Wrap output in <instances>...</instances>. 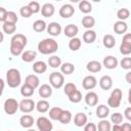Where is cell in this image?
Here are the masks:
<instances>
[{
  "label": "cell",
  "mask_w": 131,
  "mask_h": 131,
  "mask_svg": "<svg viewBox=\"0 0 131 131\" xmlns=\"http://www.w3.org/2000/svg\"><path fill=\"white\" fill-rule=\"evenodd\" d=\"M36 125L39 131H51L53 128L51 121L46 117H39L36 121Z\"/></svg>",
  "instance_id": "8992f818"
},
{
  "label": "cell",
  "mask_w": 131,
  "mask_h": 131,
  "mask_svg": "<svg viewBox=\"0 0 131 131\" xmlns=\"http://www.w3.org/2000/svg\"><path fill=\"white\" fill-rule=\"evenodd\" d=\"M99 86L102 90H110L113 87V79L108 75H104L99 80Z\"/></svg>",
  "instance_id": "4fadbf2b"
},
{
  "label": "cell",
  "mask_w": 131,
  "mask_h": 131,
  "mask_svg": "<svg viewBox=\"0 0 131 131\" xmlns=\"http://www.w3.org/2000/svg\"><path fill=\"white\" fill-rule=\"evenodd\" d=\"M111 96H113V97H115V98H118V99L122 100V96H123L122 90H121L120 88H116V89H114V90L112 91V93H111Z\"/></svg>",
  "instance_id": "f907efd6"
},
{
  "label": "cell",
  "mask_w": 131,
  "mask_h": 131,
  "mask_svg": "<svg viewBox=\"0 0 131 131\" xmlns=\"http://www.w3.org/2000/svg\"><path fill=\"white\" fill-rule=\"evenodd\" d=\"M28 131H36V130H34V129H29Z\"/></svg>",
  "instance_id": "6125c7cd"
},
{
  "label": "cell",
  "mask_w": 131,
  "mask_h": 131,
  "mask_svg": "<svg viewBox=\"0 0 131 131\" xmlns=\"http://www.w3.org/2000/svg\"><path fill=\"white\" fill-rule=\"evenodd\" d=\"M78 32H79V28L76 25H74V24H69L63 29V34L67 37L71 38V39L72 38H75L76 35L78 34Z\"/></svg>",
  "instance_id": "7c38bea8"
},
{
  "label": "cell",
  "mask_w": 131,
  "mask_h": 131,
  "mask_svg": "<svg viewBox=\"0 0 131 131\" xmlns=\"http://www.w3.org/2000/svg\"><path fill=\"white\" fill-rule=\"evenodd\" d=\"M96 85H97V80L92 75L86 76L82 81V86L85 90H92L96 87Z\"/></svg>",
  "instance_id": "ba28073f"
},
{
  "label": "cell",
  "mask_w": 131,
  "mask_h": 131,
  "mask_svg": "<svg viewBox=\"0 0 131 131\" xmlns=\"http://www.w3.org/2000/svg\"><path fill=\"white\" fill-rule=\"evenodd\" d=\"M36 108V103L33 99H30V98H26V99H23L20 102H19V110L25 113V114H28V113H31L33 112L34 110Z\"/></svg>",
  "instance_id": "52a82bcc"
},
{
  "label": "cell",
  "mask_w": 131,
  "mask_h": 131,
  "mask_svg": "<svg viewBox=\"0 0 131 131\" xmlns=\"http://www.w3.org/2000/svg\"><path fill=\"white\" fill-rule=\"evenodd\" d=\"M101 68H102V64L97 60H91L86 64V69L90 73H98L101 71Z\"/></svg>",
  "instance_id": "d6986e66"
},
{
  "label": "cell",
  "mask_w": 131,
  "mask_h": 131,
  "mask_svg": "<svg viewBox=\"0 0 131 131\" xmlns=\"http://www.w3.org/2000/svg\"><path fill=\"white\" fill-rule=\"evenodd\" d=\"M46 30H47L49 35L55 37V36H58L61 33V26L56 21H52L49 25H47V29Z\"/></svg>",
  "instance_id": "8fae6325"
},
{
  "label": "cell",
  "mask_w": 131,
  "mask_h": 131,
  "mask_svg": "<svg viewBox=\"0 0 131 131\" xmlns=\"http://www.w3.org/2000/svg\"><path fill=\"white\" fill-rule=\"evenodd\" d=\"M85 102L89 106H95L98 102V95L93 91H89L85 95Z\"/></svg>",
  "instance_id": "2e32d148"
},
{
  "label": "cell",
  "mask_w": 131,
  "mask_h": 131,
  "mask_svg": "<svg viewBox=\"0 0 131 131\" xmlns=\"http://www.w3.org/2000/svg\"><path fill=\"white\" fill-rule=\"evenodd\" d=\"M72 118H73L72 113L68 110H63L62 113H61V116L59 118V122L61 124H69L72 121Z\"/></svg>",
  "instance_id": "8d00e7d4"
},
{
  "label": "cell",
  "mask_w": 131,
  "mask_h": 131,
  "mask_svg": "<svg viewBox=\"0 0 131 131\" xmlns=\"http://www.w3.org/2000/svg\"><path fill=\"white\" fill-rule=\"evenodd\" d=\"M97 131H112L111 123L107 120L102 119L97 125Z\"/></svg>",
  "instance_id": "74e56055"
},
{
  "label": "cell",
  "mask_w": 131,
  "mask_h": 131,
  "mask_svg": "<svg viewBox=\"0 0 131 131\" xmlns=\"http://www.w3.org/2000/svg\"><path fill=\"white\" fill-rule=\"evenodd\" d=\"M81 44H82V41L80 38H72L70 41H69V48L72 50V51H77L80 49L81 47Z\"/></svg>",
  "instance_id": "1f68e13d"
},
{
  "label": "cell",
  "mask_w": 131,
  "mask_h": 131,
  "mask_svg": "<svg viewBox=\"0 0 131 131\" xmlns=\"http://www.w3.org/2000/svg\"><path fill=\"white\" fill-rule=\"evenodd\" d=\"M120 52L123 55L130 54L131 53V46H129L127 44H124V43H121V45H120Z\"/></svg>",
  "instance_id": "c3c4849f"
},
{
  "label": "cell",
  "mask_w": 131,
  "mask_h": 131,
  "mask_svg": "<svg viewBox=\"0 0 131 131\" xmlns=\"http://www.w3.org/2000/svg\"><path fill=\"white\" fill-rule=\"evenodd\" d=\"M58 49L57 42L52 38H45L38 43V50L42 54H52Z\"/></svg>",
  "instance_id": "7a4b0ae2"
},
{
  "label": "cell",
  "mask_w": 131,
  "mask_h": 131,
  "mask_svg": "<svg viewBox=\"0 0 131 131\" xmlns=\"http://www.w3.org/2000/svg\"><path fill=\"white\" fill-rule=\"evenodd\" d=\"M28 39L23 34H15L10 40V53L14 56L23 54L24 48L27 46Z\"/></svg>",
  "instance_id": "6da1fadb"
},
{
  "label": "cell",
  "mask_w": 131,
  "mask_h": 131,
  "mask_svg": "<svg viewBox=\"0 0 131 131\" xmlns=\"http://www.w3.org/2000/svg\"><path fill=\"white\" fill-rule=\"evenodd\" d=\"M49 83L51 85V87L55 88V89H59L63 86L64 84V77L62 73L59 72H53L50 74L49 76Z\"/></svg>",
  "instance_id": "277c9868"
},
{
  "label": "cell",
  "mask_w": 131,
  "mask_h": 131,
  "mask_svg": "<svg viewBox=\"0 0 131 131\" xmlns=\"http://www.w3.org/2000/svg\"><path fill=\"white\" fill-rule=\"evenodd\" d=\"M0 35H1V39H0V42H3V33H0Z\"/></svg>",
  "instance_id": "680465c9"
},
{
  "label": "cell",
  "mask_w": 131,
  "mask_h": 131,
  "mask_svg": "<svg viewBox=\"0 0 131 131\" xmlns=\"http://www.w3.org/2000/svg\"><path fill=\"white\" fill-rule=\"evenodd\" d=\"M2 30L4 33L10 35V34H13L16 30V25L15 24H11V23H8V21H5L3 23L2 25Z\"/></svg>",
  "instance_id": "d590c367"
},
{
  "label": "cell",
  "mask_w": 131,
  "mask_h": 131,
  "mask_svg": "<svg viewBox=\"0 0 131 131\" xmlns=\"http://www.w3.org/2000/svg\"><path fill=\"white\" fill-rule=\"evenodd\" d=\"M95 25V18L91 15H85L82 18V26L88 30H91V28H93Z\"/></svg>",
  "instance_id": "83f0119b"
},
{
  "label": "cell",
  "mask_w": 131,
  "mask_h": 131,
  "mask_svg": "<svg viewBox=\"0 0 131 131\" xmlns=\"http://www.w3.org/2000/svg\"><path fill=\"white\" fill-rule=\"evenodd\" d=\"M114 32L118 35H122V34H125L128 30V25L123 21V20H118L114 24Z\"/></svg>",
  "instance_id": "9a60e30c"
},
{
  "label": "cell",
  "mask_w": 131,
  "mask_h": 131,
  "mask_svg": "<svg viewBox=\"0 0 131 131\" xmlns=\"http://www.w3.org/2000/svg\"><path fill=\"white\" fill-rule=\"evenodd\" d=\"M120 66L124 70H130L131 69V57H123L120 61Z\"/></svg>",
  "instance_id": "ee69618b"
},
{
  "label": "cell",
  "mask_w": 131,
  "mask_h": 131,
  "mask_svg": "<svg viewBox=\"0 0 131 131\" xmlns=\"http://www.w3.org/2000/svg\"><path fill=\"white\" fill-rule=\"evenodd\" d=\"M107 104H108V106H111V107L117 108V107L120 106L121 100L118 99V98H115V97H113V96H110L108 99H107Z\"/></svg>",
  "instance_id": "f6af8a7d"
},
{
  "label": "cell",
  "mask_w": 131,
  "mask_h": 131,
  "mask_svg": "<svg viewBox=\"0 0 131 131\" xmlns=\"http://www.w3.org/2000/svg\"><path fill=\"white\" fill-rule=\"evenodd\" d=\"M62 108L59 107V106H54V107H51L49 110V118L51 120H54V121H59V118L61 116V113H62Z\"/></svg>",
  "instance_id": "484cf974"
},
{
  "label": "cell",
  "mask_w": 131,
  "mask_h": 131,
  "mask_svg": "<svg viewBox=\"0 0 131 131\" xmlns=\"http://www.w3.org/2000/svg\"><path fill=\"white\" fill-rule=\"evenodd\" d=\"M112 131H123V129L121 125H114L112 127Z\"/></svg>",
  "instance_id": "9f6ffc18"
},
{
  "label": "cell",
  "mask_w": 131,
  "mask_h": 131,
  "mask_svg": "<svg viewBox=\"0 0 131 131\" xmlns=\"http://www.w3.org/2000/svg\"><path fill=\"white\" fill-rule=\"evenodd\" d=\"M87 121H88V118L87 116L84 114V113H77L74 117V124L77 126V127H83L87 124Z\"/></svg>",
  "instance_id": "5bb4252c"
},
{
  "label": "cell",
  "mask_w": 131,
  "mask_h": 131,
  "mask_svg": "<svg viewBox=\"0 0 131 131\" xmlns=\"http://www.w3.org/2000/svg\"><path fill=\"white\" fill-rule=\"evenodd\" d=\"M59 131H61V130H59Z\"/></svg>",
  "instance_id": "be15d7a7"
},
{
  "label": "cell",
  "mask_w": 131,
  "mask_h": 131,
  "mask_svg": "<svg viewBox=\"0 0 131 131\" xmlns=\"http://www.w3.org/2000/svg\"><path fill=\"white\" fill-rule=\"evenodd\" d=\"M48 64L49 67L53 68V69H56V68H60L61 67V58L57 55H52L48 58Z\"/></svg>",
  "instance_id": "d6a6232c"
},
{
  "label": "cell",
  "mask_w": 131,
  "mask_h": 131,
  "mask_svg": "<svg viewBox=\"0 0 131 131\" xmlns=\"http://www.w3.org/2000/svg\"><path fill=\"white\" fill-rule=\"evenodd\" d=\"M117 16L119 18V20H123L125 21L129 16H130V10L127 8H120L117 11Z\"/></svg>",
  "instance_id": "f35d334b"
},
{
  "label": "cell",
  "mask_w": 131,
  "mask_h": 131,
  "mask_svg": "<svg viewBox=\"0 0 131 131\" xmlns=\"http://www.w3.org/2000/svg\"><path fill=\"white\" fill-rule=\"evenodd\" d=\"M49 106H50L49 105V102L47 100H45V99H41V100H39L36 103V110L39 113H42V114L48 112L49 111Z\"/></svg>",
  "instance_id": "f546056e"
},
{
  "label": "cell",
  "mask_w": 131,
  "mask_h": 131,
  "mask_svg": "<svg viewBox=\"0 0 131 131\" xmlns=\"http://www.w3.org/2000/svg\"><path fill=\"white\" fill-rule=\"evenodd\" d=\"M122 43L131 46V33H127V34L124 35L123 40H122Z\"/></svg>",
  "instance_id": "f5cc1de1"
},
{
  "label": "cell",
  "mask_w": 131,
  "mask_h": 131,
  "mask_svg": "<svg viewBox=\"0 0 131 131\" xmlns=\"http://www.w3.org/2000/svg\"><path fill=\"white\" fill-rule=\"evenodd\" d=\"M21 56V60L25 62H32L33 60H35V58L37 57V52L35 50H26L23 52Z\"/></svg>",
  "instance_id": "ffe728a7"
},
{
  "label": "cell",
  "mask_w": 131,
  "mask_h": 131,
  "mask_svg": "<svg viewBox=\"0 0 131 131\" xmlns=\"http://www.w3.org/2000/svg\"><path fill=\"white\" fill-rule=\"evenodd\" d=\"M111 121L114 125H120L123 122V115L121 113H114L111 116Z\"/></svg>",
  "instance_id": "7bdbcfd3"
},
{
  "label": "cell",
  "mask_w": 131,
  "mask_h": 131,
  "mask_svg": "<svg viewBox=\"0 0 131 131\" xmlns=\"http://www.w3.org/2000/svg\"><path fill=\"white\" fill-rule=\"evenodd\" d=\"M47 29V25L43 19H37L33 24V30L37 33H41Z\"/></svg>",
  "instance_id": "4dcf8cb0"
},
{
  "label": "cell",
  "mask_w": 131,
  "mask_h": 131,
  "mask_svg": "<svg viewBox=\"0 0 131 131\" xmlns=\"http://www.w3.org/2000/svg\"><path fill=\"white\" fill-rule=\"evenodd\" d=\"M69 100L71 102H74V103H78L82 100V93L79 91V90H76L72 95L69 96Z\"/></svg>",
  "instance_id": "60d3db41"
},
{
  "label": "cell",
  "mask_w": 131,
  "mask_h": 131,
  "mask_svg": "<svg viewBox=\"0 0 131 131\" xmlns=\"http://www.w3.org/2000/svg\"><path fill=\"white\" fill-rule=\"evenodd\" d=\"M128 97H129V98H131V88L129 89V92H128Z\"/></svg>",
  "instance_id": "91938a15"
},
{
  "label": "cell",
  "mask_w": 131,
  "mask_h": 131,
  "mask_svg": "<svg viewBox=\"0 0 131 131\" xmlns=\"http://www.w3.org/2000/svg\"><path fill=\"white\" fill-rule=\"evenodd\" d=\"M128 101H129V103L131 104V98H129V97H128Z\"/></svg>",
  "instance_id": "94428289"
},
{
  "label": "cell",
  "mask_w": 131,
  "mask_h": 131,
  "mask_svg": "<svg viewBox=\"0 0 131 131\" xmlns=\"http://www.w3.org/2000/svg\"><path fill=\"white\" fill-rule=\"evenodd\" d=\"M25 84H28L29 86H31V87H33L34 89H36V88L39 86V84H40V80H39V78H38L36 75L32 74V75H29V76L26 77Z\"/></svg>",
  "instance_id": "7402d4cb"
},
{
  "label": "cell",
  "mask_w": 131,
  "mask_h": 131,
  "mask_svg": "<svg viewBox=\"0 0 131 131\" xmlns=\"http://www.w3.org/2000/svg\"><path fill=\"white\" fill-rule=\"evenodd\" d=\"M76 90H78V89H77V87L74 83H67L63 87V92H64L66 95H68V97L70 95H72Z\"/></svg>",
  "instance_id": "ab89813d"
},
{
  "label": "cell",
  "mask_w": 131,
  "mask_h": 131,
  "mask_svg": "<svg viewBox=\"0 0 131 131\" xmlns=\"http://www.w3.org/2000/svg\"><path fill=\"white\" fill-rule=\"evenodd\" d=\"M4 112L7 115H14L19 108V102L14 98H7L3 104Z\"/></svg>",
  "instance_id": "5b68a950"
},
{
  "label": "cell",
  "mask_w": 131,
  "mask_h": 131,
  "mask_svg": "<svg viewBox=\"0 0 131 131\" xmlns=\"http://www.w3.org/2000/svg\"><path fill=\"white\" fill-rule=\"evenodd\" d=\"M34 88L29 86L28 84H24L21 87H20V94L24 96V97H31L33 94H34Z\"/></svg>",
  "instance_id": "e575fe53"
},
{
  "label": "cell",
  "mask_w": 131,
  "mask_h": 131,
  "mask_svg": "<svg viewBox=\"0 0 131 131\" xmlns=\"http://www.w3.org/2000/svg\"><path fill=\"white\" fill-rule=\"evenodd\" d=\"M125 80H126L129 84H131V71L128 72V73L125 75Z\"/></svg>",
  "instance_id": "6f0895ef"
},
{
  "label": "cell",
  "mask_w": 131,
  "mask_h": 131,
  "mask_svg": "<svg viewBox=\"0 0 131 131\" xmlns=\"http://www.w3.org/2000/svg\"><path fill=\"white\" fill-rule=\"evenodd\" d=\"M54 12H55V8L51 3H45L41 7V13L44 17H50L54 14Z\"/></svg>",
  "instance_id": "e0dca14e"
},
{
  "label": "cell",
  "mask_w": 131,
  "mask_h": 131,
  "mask_svg": "<svg viewBox=\"0 0 131 131\" xmlns=\"http://www.w3.org/2000/svg\"><path fill=\"white\" fill-rule=\"evenodd\" d=\"M28 5H29V7L31 8V10H32L33 13H37V12H39L40 9H41L40 4H39V2H37V1H31V2H29Z\"/></svg>",
  "instance_id": "bcb514c9"
},
{
  "label": "cell",
  "mask_w": 131,
  "mask_h": 131,
  "mask_svg": "<svg viewBox=\"0 0 131 131\" xmlns=\"http://www.w3.org/2000/svg\"><path fill=\"white\" fill-rule=\"evenodd\" d=\"M39 95L42 98H48L52 95V87L48 84H42L39 87Z\"/></svg>",
  "instance_id": "ac0fdd59"
},
{
  "label": "cell",
  "mask_w": 131,
  "mask_h": 131,
  "mask_svg": "<svg viewBox=\"0 0 131 131\" xmlns=\"http://www.w3.org/2000/svg\"><path fill=\"white\" fill-rule=\"evenodd\" d=\"M84 131H97V126L94 123H87L84 126Z\"/></svg>",
  "instance_id": "816d5d0a"
},
{
  "label": "cell",
  "mask_w": 131,
  "mask_h": 131,
  "mask_svg": "<svg viewBox=\"0 0 131 131\" xmlns=\"http://www.w3.org/2000/svg\"><path fill=\"white\" fill-rule=\"evenodd\" d=\"M6 82L10 88H16L21 82V76L17 69H9L6 72Z\"/></svg>",
  "instance_id": "3957f363"
},
{
  "label": "cell",
  "mask_w": 131,
  "mask_h": 131,
  "mask_svg": "<svg viewBox=\"0 0 131 131\" xmlns=\"http://www.w3.org/2000/svg\"><path fill=\"white\" fill-rule=\"evenodd\" d=\"M59 15L61 16V17H63V18H69V17H71L74 13H75V8H74V6L72 5V4H69V3H67V4H63L60 8H59Z\"/></svg>",
  "instance_id": "9c48e42d"
},
{
  "label": "cell",
  "mask_w": 131,
  "mask_h": 131,
  "mask_svg": "<svg viewBox=\"0 0 131 131\" xmlns=\"http://www.w3.org/2000/svg\"><path fill=\"white\" fill-rule=\"evenodd\" d=\"M102 43H103V46L105 48H113L115 45H116V40H115V37L111 34H106L103 36V39H102Z\"/></svg>",
  "instance_id": "f1b7e54d"
},
{
  "label": "cell",
  "mask_w": 131,
  "mask_h": 131,
  "mask_svg": "<svg viewBox=\"0 0 131 131\" xmlns=\"http://www.w3.org/2000/svg\"><path fill=\"white\" fill-rule=\"evenodd\" d=\"M19 13H20V15H21L23 17H25V18H29V17L33 14V12H32L31 8L29 7V5L21 6L20 9H19Z\"/></svg>",
  "instance_id": "b9f144b4"
},
{
  "label": "cell",
  "mask_w": 131,
  "mask_h": 131,
  "mask_svg": "<svg viewBox=\"0 0 131 131\" xmlns=\"http://www.w3.org/2000/svg\"><path fill=\"white\" fill-rule=\"evenodd\" d=\"M74 71H75V66L71 62H64L60 67V72L63 75H71L74 73Z\"/></svg>",
  "instance_id": "836d02e7"
},
{
  "label": "cell",
  "mask_w": 131,
  "mask_h": 131,
  "mask_svg": "<svg viewBox=\"0 0 131 131\" xmlns=\"http://www.w3.org/2000/svg\"><path fill=\"white\" fill-rule=\"evenodd\" d=\"M96 39V33L93 30H87L84 34H83V41L87 44H91L95 41Z\"/></svg>",
  "instance_id": "cb8c5ba5"
},
{
  "label": "cell",
  "mask_w": 131,
  "mask_h": 131,
  "mask_svg": "<svg viewBox=\"0 0 131 131\" xmlns=\"http://www.w3.org/2000/svg\"><path fill=\"white\" fill-rule=\"evenodd\" d=\"M124 116H125V118H126L128 121L131 122V106L125 108V111H124Z\"/></svg>",
  "instance_id": "db71d44e"
},
{
  "label": "cell",
  "mask_w": 131,
  "mask_h": 131,
  "mask_svg": "<svg viewBox=\"0 0 131 131\" xmlns=\"http://www.w3.org/2000/svg\"><path fill=\"white\" fill-rule=\"evenodd\" d=\"M108 114H110V108L105 104H99L96 107V116H97V118H100L101 120L105 119L108 116Z\"/></svg>",
  "instance_id": "603a6c76"
},
{
  "label": "cell",
  "mask_w": 131,
  "mask_h": 131,
  "mask_svg": "<svg viewBox=\"0 0 131 131\" xmlns=\"http://www.w3.org/2000/svg\"><path fill=\"white\" fill-rule=\"evenodd\" d=\"M33 71L37 74H43L47 71V64L42 60H38L33 63Z\"/></svg>",
  "instance_id": "d4e9b609"
},
{
  "label": "cell",
  "mask_w": 131,
  "mask_h": 131,
  "mask_svg": "<svg viewBox=\"0 0 131 131\" xmlns=\"http://www.w3.org/2000/svg\"><path fill=\"white\" fill-rule=\"evenodd\" d=\"M8 131H9V130H8Z\"/></svg>",
  "instance_id": "e7e4bbea"
},
{
  "label": "cell",
  "mask_w": 131,
  "mask_h": 131,
  "mask_svg": "<svg viewBox=\"0 0 131 131\" xmlns=\"http://www.w3.org/2000/svg\"><path fill=\"white\" fill-rule=\"evenodd\" d=\"M121 126L123 131H131V123H123Z\"/></svg>",
  "instance_id": "11a10c76"
},
{
  "label": "cell",
  "mask_w": 131,
  "mask_h": 131,
  "mask_svg": "<svg viewBox=\"0 0 131 131\" xmlns=\"http://www.w3.org/2000/svg\"><path fill=\"white\" fill-rule=\"evenodd\" d=\"M7 13H8V11L4 7H0V21L2 24L7 20Z\"/></svg>",
  "instance_id": "681fc988"
},
{
  "label": "cell",
  "mask_w": 131,
  "mask_h": 131,
  "mask_svg": "<svg viewBox=\"0 0 131 131\" xmlns=\"http://www.w3.org/2000/svg\"><path fill=\"white\" fill-rule=\"evenodd\" d=\"M34 118L30 115H24L20 117L19 119V123H20V126L24 127V128H31L34 124Z\"/></svg>",
  "instance_id": "44dd1931"
},
{
  "label": "cell",
  "mask_w": 131,
  "mask_h": 131,
  "mask_svg": "<svg viewBox=\"0 0 131 131\" xmlns=\"http://www.w3.org/2000/svg\"><path fill=\"white\" fill-rule=\"evenodd\" d=\"M79 9L81 12L88 14L92 11V4L87 0H82L79 2Z\"/></svg>",
  "instance_id": "4316f807"
},
{
  "label": "cell",
  "mask_w": 131,
  "mask_h": 131,
  "mask_svg": "<svg viewBox=\"0 0 131 131\" xmlns=\"http://www.w3.org/2000/svg\"><path fill=\"white\" fill-rule=\"evenodd\" d=\"M118 63H119V61H118L117 57H115L113 55H107L102 60V66H104V68H106L108 70L116 69L117 66H118Z\"/></svg>",
  "instance_id": "30bf717a"
},
{
  "label": "cell",
  "mask_w": 131,
  "mask_h": 131,
  "mask_svg": "<svg viewBox=\"0 0 131 131\" xmlns=\"http://www.w3.org/2000/svg\"><path fill=\"white\" fill-rule=\"evenodd\" d=\"M18 20V17L16 15V13L14 11H8L7 13V20L8 23H11V24H16Z\"/></svg>",
  "instance_id": "7dc6e473"
}]
</instances>
